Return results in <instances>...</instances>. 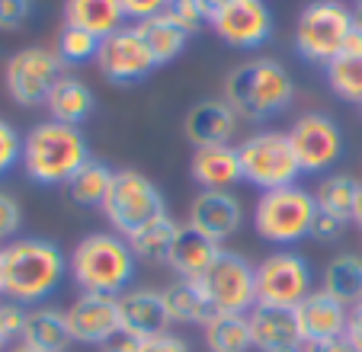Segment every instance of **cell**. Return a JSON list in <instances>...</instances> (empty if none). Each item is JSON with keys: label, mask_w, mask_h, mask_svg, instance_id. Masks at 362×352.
I'll return each instance as SVG.
<instances>
[{"label": "cell", "mask_w": 362, "mask_h": 352, "mask_svg": "<svg viewBox=\"0 0 362 352\" xmlns=\"http://www.w3.org/2000/svg\"><path fill=\"white\" fill-rule=\"evenodd\" d=\"M311 291V266L301 253L276 250L257 263V305L295 311V305Z\"/></svg>", "instance_id": "obj_12"}, {"label": "cell", "mask_w": 362, "mask_h": 352, "mask_svg": "<svg viewBox=\"0 0 362 352\" xmlns=\"http://www.w3.org/2000/svg\"><path fill=\"white\" fill-rule=\"evenodd\" d=\"M135 253L116 230H93L68 257V276L81 295H125L135 278Z\"/></svg>", "instance_id": "obj_2"}, {"label": "cell", "mask_w": 362, "mask_h": 352, "mask_svg": "<svg viewBox=\"0 0 362 352\" xmlns=\"http://www.w3.org/2000/svg\"><path fill=\"white\" fill-rule=\"evenodd\" d=\"M238 131V112L225 100H199L183 115V135L196 148L205 144H228Z\"/></svg>", "instance_id": "obj_21"}, {"label": "cell", "mask_w": 362, "mask_h": 352, "mask_svg": "<svg viewBox=\"0 0 362 352\" xmlns=\"http://www.w3.org/2000/svg\"><path fill=\"white\" fill-rule=\"evenodd\" d=\"M353 4H359V0H353Z\"/></svg>", "instance_id": "obj_50"}, {"label": "cell", "mask_w": 362, "mask_h": 352, "mask_svg": "<svg viewBox=\"0 0 362 352\" xmlns=\"http://www.w3.org/2000/svg\"><path fill=\"white\" fill-rule=\"evenodd\" d=\"M90 160L87 138L64 122H39L23 138V170L39 186H68V180Z\"/></svg>", "instance_id": "obj_4"}, {"label": "cell", "mask_w": 362, "mask_h": 352, "mask_svg": "<svg viewBox=\"0 0 362 352\" xmlns=\"http://www.w3.org/2000/svg\"><path fill=\"white\" fill-rule=\"evenodd\" d=\"M346 224L349 221H340V218H334V215H324V211H317L315 224H311V237L321 240V244H330V240H337L343 230H346Z\"/></svg>", "instance_id": "obj_42"}, {"label": "cell", "mask_w": 362, "mask_h": 352, "mask_svg": "<svg viewBox=\"0 0 362 352\" xmlns=\"http://www.w3.org/2000/svg\"><path fill=\"white\" fill-rule=\"evenodd\" d=\"M317 218L315 192L295 186L269 189L253 205V230L273 247H295L311 237V224Z\"/></svg>", "instance_id": "obj_5"}, {"label": "cell", "mask_w": 362, "mask_h": 352, "mask_svg": "<svg viewBox=\"0 0 362 352\" xmlns=\"http://www.w3.org/2000/svg\"><path fill=\"white\" fill-rule=\"evenodd\" d=\"M221 250H225V247H221L218 240L205 237V234H199L196 228L183 224L177 240H173V250H170L167 266L177 272V278H202L205 272L212 269L215 259L221 257Z\"/></svg>", "instance_id": "obj_22"}, {"label": "cell", "mask_w": 362, "mask_h": 352, "mask_svg": "<svg viewBox=\"0 0 362 352\" xmlns=\"http://www.w3.org/2000/svg\"><path fill=\"white\" fill-rule=\"evenodd\" d=\"M288 141L301 163V173H324L343 157V129L324 112H305L288 129Z\"/></svg>", "instance_id": "obj_14"}, {"label": "cell", "mask_w": 362, "mask_h": 352, "mask_svg": "<svg viewBox=\"0 0 362 352\" xmlns=\"http://www.w3.org/2000/svg\"><path fill=\"white\" fill-rule=\"evenodd\" d=\"M240 157V173L244 183L257 186L260 192L282 189V186H295V180L301 176V163L292 151L288 131H257L244 144H238Z\"/></svg>", "instance_id": "obj_7"}, {"label": "cell", "mask_w": 362, "mask_h": 352, "mask_svg": "<svg viewBox=\"0 0 362 352\" xmlns=\"http://www.w3.org/2000/svg\"><path fill=\"white\" fill-rule=\"evenodd\" d=\"M68 257L55 240L16 237L4 247V298L16 305H42L62 288Z\"/></svg>", "instance_id": "obj_1"}, {"label": "cell", "mask_w": 362, "mask_h": 352, "mask_svg": "<svg viewBox=\"0 0 362 352\" xmlns=\"http://www.w3.org/2000/svg\"><path fill=\"white\" fill-rule=\"evenodd\" d=\"M353 221L362 228V186H359V196H356V209H353Z\"/></svg>", "instance_id": "obj_46"}, {"label": "cell", "mask_w": 362, "mask_h": 352, "mask_svg": "<svg viewBox=\"0 0 362 352\" xmlns=\"http://www.w3.org/2000/svg\"><path fill=\"white\" fill-rule=\"evenodd\" d=\"M205 23L231 48H260L273 35L267 0H199Z\"/></svg>", "instance_id": "obj_9"}, {"label": "cell", "mask_w": 362, "mask_h": 352, "mask_svg": "<svg viewBox=\"0 0 362 352\" xmlns=\"http://www.w3.org/2000/svg\"><path fill=\"white\" fill-rule=\"evenodd\" d=\"M135 29L141 33V39L148 42L151 52H154L158 64H170L177 54H183L186 42H189V35H186L167 13H158V16H151V20L135 23Z\"/></svg>", "instance_id": "obj_32"}, {"label": "cell", "mask_w": 362, "mask_h": 352, "mask_svg": "<svg viewBox=\"0 0 362 352\" xmlns=\"http://www.w3.org/2000/svg\"><path fill=\"white\" fill-rule=\"evenodd\" d=\"M10 349V339L4 336V330H0V352H7Z\"/></svg>", "instance_id": "obj_49"}, {"label": "cell", "mask_w": 362, "mask_h": 352, "mask_svg": "<svg viewBox=\"0 0 362 352\" xmlns=\"http://www.w3.org/2000/svg\"><path fill=\"white\" fill-rule=\"evenodd\" d=\"M346 339L353 343V349L362 352V301L349 307V320H346Z\"/></svg>", "instance_id": "obj_44"}, {"label": "cell", "mask_w": 362, "mask_h": 352, "mask_svg": "<svg viewBox=\"0 0 362 352\" xmlns=\"http://www.w3.org/2000/svg\"><path fill=\"white\" fill-rule=\"evenodd\" d=\"M167 4H170V0H119V7H122L125 20H135V23L164 13Z\"/></svg>", "instance_id": "obj_41"}, {"label": "cell", "mask_w": 362, "mask_h": 352, "mask_svg": "<svg viewBox=\"0 0 362 352\" xmlns=\"http://www.w3.org/2000/svg\"><path fill=\"white\" fill-rule=\"evenodd\" d=\"M301 352H359V349H353V343H349L346 336H337V339H317V343H305V346H301Z\"/></svg>", "instance_id": "obj_43"}, {"label": "cell", "mask_w": 362, "mask_h": 352, "mask_svg": "<svg viewBox=\"0 0 362 352\" xmlns=\"http://www.w3.org/2000/svg\"><path fill=\"white\" fill-rule=\"evenodd\" d=\"M321 291H327L330 298L340 305L353 307L362 301V257L359 253H337L321 276Z\"/></svg>", "instance_id": "obj_28"}, {"label": "cell", "mask_w": 362, "mask_h": 352, "mask_svg": "<svg viewBox=\"0 0 362 352\" xmlns=\"http://www.w3.org/2000/svg\"><path fill=\"white\" fill-rule=\"evenodd\" d=\"M103 215H106V221L112 224L116 234H122L129 240L144 224L167 215V202L160 196V189L154 186V180H148L141 170H116L112 189L103 202Z\"/></svg>", "instance_id": "obj_8"}, {"label": "cell", "mask_w": 362, "mask_h": 352, "mask_svg": "<svg viewBox=\"0 0 362 352\" xmlns=\"http://www.w3.org/2000/svg\"><path fill=\"white\" fill-rule=\"evenodd\" d=\"M292 314H295V324H298V333L305 343L346 336L349 307L340 305L337 298H330L327 291H321V288H315L308 298H301Z\"/></svg>", "instance_id": "obj_18"}, {"label": "cell", "mask_w": 362, "mask_h": 352, "mask_svg": "<svg viewBox=\"0 0 362 352\" xmlns=\"http://www.w3.org/2000/svg\"><path fill=\"white\" fill-rule=\"evenodd\" d=\"M164 301H167V314L173 324H192V327H205V320L212 317V305L205 298L199 278H177L164 288Z\"/></svg>", "instance_id": "obj_27"}, {"label": "cell", "mask_w": 362, "mask_h": 352, "mask_svg": "<svg viewBox=\"0 0 362 352\" xmlns=\"http://www.w3.org/2000/svg\"><path fill=\"white\" fill-rule=\"evenodd\" d=\"M20 343H26L29 349H35V352H64L74 343L64 311H58V307H52V305L29 307Z\"/></svg>", "instance_id": "obj_23"}, {"label": "cell", "mask_w": 362, "mask_h": 352, "mask_svg": "<svg viewBox=\"0 0 362 352\" xmlns=\"http://www.w3.org/2000/svg\"><path fill=\"white\" fill-rule=\"evenodd\" d=\"M359 180L349 173H327L315 186V205L324 215H334L340 221H353L356 196H359Z\"/></svg>", "instance_id": "obj_31"}, {"label": "cell", "mask_w": 362, "mask_h": 352, "mask_svg": "<svg viewBox=\"0 0 362 352\" xmlns=\"http://www.w3.org/2000/svg\"><path fill=\"white\" fill-rule=\"evenodd\" d=\"M23 327H26V307L16 301H0V330L10 339V346L23 336Z\"/></svg>", "instance_id": "obj_40"}, {"label": "cell", "mask_w": 362, "mask_h": 352, "mask_svg": "<svg viewBox=\"0 0 362 352\" xmlns=\"http://www.w3.org/2000/svg\"><path fill=\"white\" fill-rule=\"evenodd\" d=\"M119 324L122 333L132 339H148L167 333V327L173 324L167 314L164 291L154 288H129L125 295H119Z\"/></svg>", "instance_id": "obj_17"}, {"label": "cell", "mask_w": 362, "mask_h": 352, "mask_svg": "<svg viewBox=\"0 0 362 352\" xmlns=\"http://www.w3.org/2000/svg\"><path fill=\"white\" fill-rule=\"evenodd\" d=\"M189 176L196 180L199 189L231 192L238 183H244L238 148H231V144H205V148H196L189 160Z\"/></svg>", "instance_id": "obj_19"}, {"label": "cell", "mask_w": 362, "mask_h": 352, "mask_svg": "<svg viewBox=\"0 0 362 352\" xmlns=\"http://www.w3.org/2000/svg\"><path fill=\"white\" fill-rule=\"evenodd\" d=\"M93 106H96L93 90L74 74L58 77V83L52 87V93H48V100H45L48 115H52L55 122L74 125V129H81V122H87L90 115H93Z\"/></svg>", "instance_id": "obj_24"}, {"label": "cell", "mask_w": 362, "mask_h": 352, "mask_svg": "<svg viewBox=\"0 0 362 352\" xmlns=\"http://www.w3.org/2000/svg\"><path fill=\"white\" fill-rule=\"evenodd\" d=\"M62 58L52 48L26 45L7 58L4 68V83L16 106H45L52 87L62 77Z\"/></svg>", "instance_id": "obj_10"}, {"label": "cell", "mask_w": 362, "mask_h": 352, "mask_svg": "<svg viewBox=\"0 0 362 352\" xmlns=\"http://www.w3.org/2000/svg\"><path fill=\"white\" fill-rule=\"evenodd\" d=\"M186 35H196L199 29L205 26V16H202V7H199V0H170L164 10Z\"/></svg>", "instance_id": "obj_36"}, {"label": "cell", "mask_w": 362, "mask_h": 352, "mask_svg": "<svg viewBox=\"0 0 362 352\" xmlns=\"http://www.w3.org/2000/svg\"><path fill=\"white\" fill-rule=\"evenodd\" d=\"M349 13H353V29H359V33H362V0L349 7Z\"/></svg>", "instance_id": "obj_45"}, {"label": "cell", "mask_w": 362, "mask_h": 352, "mask_svg": "<svg viewBox=\"0 0 362 352\" xmlns=\"http://www.w3.org/2000/svg\"><path fill=\"white\" fill-rule=\"evenodd\" d=\"M240 221H244V205H240L238 196L231 192H209L199 189V196L189 202V211H186V224L196 228L199 234L212 240H228L231 234H238Z\"/></svg>", "instance_id": "obj_16"}, {"label": "cell", "mask_w": 362, "mask_h": 352, "mask_svg": "<svg viewBox=\"0 0 362 352\" xmlns=\"http://www.w3.org/2000/svg\"><path fill=\"white\" fill-rule=\"evenodd\" d=\"M0 298H4V247H0Z\"/></svg>", "instance_id": "obj_47"}, {"label": "cell", "mask_w": 362, "mask_h": 352, "mask_svg": "<svg viewBox=\"0 0 362 352\" xmlns=\"http://www.w3.org/2000/svg\"><path fill=\"white\" fill-rule=\"evenodd\" d=\"M327 83L340 100L362 106V54H337L327 64Z\"/></svg>", "instance_id": "obj_33"}, {"label": "cell", "mask_w": 362, "mask_h": 352, "mask_svg": "<svg viewBox=\"0 0 362 352\" xmlns=\"http://www.w3.org/2000/svg\"><path fill=\"white\" fill-rule=\"evenodd\" d=\"M100 42L96 35L83 33V29H74V26H62V33H58V58H62V64H71V68H81V64L87 61H96V52H100Z\"/></svg>", "instance_id": "obj_34"}, {"label": "cell", "mask_w": 362, "mask_h": 352, "mask_svg": "<svg viewBox=\"0 0 362 352\" xmlns=\"http://www.w3.org/2000/svg\"><path fill=\"white\" fill-rule=\"evenodd\" d=\"M33 16V0H0V33H16Z\"/></svg>", "instance_id": "obj_39"}, {"label": "cell", "mask_w": 362, "mask_h": 352, "mask_svg": "<svg viewBox=\"0 0 362 352\" xmlns=\"http://www.w3.org/2000/svg\"><path fill=\"white\" fill-rule=\"evenodd\" d=\"M205 346L209 352H250L253 336H250V320L247 314H228L215 311L202 327Z\"/></svg>", "instance_id": "obj_30"}, {"label": "cell", "mask_w": 362, "mask_h": 352, "mask_svg": "<svg viewBox=\"0 0 362 352\" xmlns=\"http://www.w3.org/2000/svg\"><path fill=\"white\" fill-rule=\"evenodd\" d=\"M7 352H35V349H29V346L26 343H16V346H10V349Z\"/></svg>", "instance_id": "obj_48"}, {"label": "cell", "mask_w": 362, "mask_h": 352, "mask_svg": "<svg viewBox=\"0 0 362 352\" xmlns=\"http://www.w3.org/2000/svg\"><path fill=\"white\" fill-rule=\"evenodd\" d=\"M20 228H23V209H20V202H16L10 192L0 189V244L7 247L10 240H16Z\"/></svg>", "instance_id": "obj_38"}, {"label": "cell", "mask_w": 362, "mask_h": 352, "mask_svg": "<svg viewBox=\"0 0 362 352\" xmlns=\"http://www.w3.org/2000/svg\"><path fill=\"white\" fill-rule=\"evenodd\" d=\"M212 311L250 314L257 307V266L234 250H221L212 269L199 278Z\"/></svg>", "instance_id": "obj_11"}, {"label": "cell", "mask_w": 362, "mask_h": 352, "mask_svg": "<svg viewBox=\"0 0 362 352\" xmlns=\"http://www.w3.org/2000/svg\"><path fill=\"white\" fill-rule=\"evenodd\" d=\"M103 352H189V343L177 333H158V336H148V339H132L125 333H119L116 339L103 346Z\"/></svg>", "instance_id": "obj_35"}, {"label": "cell", "mask_w": 362, "mask_h": 352, "mask_svg": "<svg viewBox=\"0 0 362 352\" xmlns=\"http://www.w3.org/2000/svg\"><path fill=\"white\" fill-rule=\"evenodd\" d=\"M96 71L116 87H132V83H141L144 77H151L160 68L154 52L148 48V42L141 39L135 26H122L112 35L100 42V52H96Z\"/></svg>", "instance_id": "obj_13"}, {"label": "cell", "mask_w": 362, "mask_h": 352, "mask_svg": "<svg viewBox=\"0 0 362 352\" xmlns=\"http://www.w3.org/2000/svg\"><path fill=\"white\" fill-rule=\"evenodd\" d=\"M68 317V330L74 343L83 346H106L122 333L119 324V298L110 295H81L74 305L64 311Z\"/></svg>", "instance_id": "obj_15"}, {"label": "cell", "mask_w": 362, "mask_h": 352, "mask_svg": "<svg viewBox=\"0 0 362 352\" xmlns=\"http://www.w3.org/2000/svg\"><path fill=\"white\" fill-rule=\"evenodd\" d=\"M64 26L106 39L125 26V13L119 0H64Z\"/></svg>", "instance_id": "obj_25"}, {"label": "cell", "mask_w": 362, "mask_h": 352, "mask_svg": "<svg viewBox=\"0 0 362 352\" xmlns=\"http://www.w3.org/2000/svg\"><path fill=\"white\" fill-rule=\"evenodd\" d=\"M112 180H116V170H110L103 160H93L90 157L81 170L68 180V199L77 209H103L106 196L112 189Z\"/></svg>", "instance_id": "obj_29"}, {"label": "cell", "mask_w": 362, "mask_h": 352, "mask_svg": "<svg viewBox=\"0 0 362 352\" xmlns=\"http://www.w3.org/2000/svg\"><path fill=\"white\" fill-rule=\"evenodd\" d=\"M295 100V81L276 58H250L225 77V102L238 119L263 122L286 112Z\"/></svg>", "instance_id": "obj_3"}, {"label": "cell", "mask_w": 362, "mask_h": 352, "mask_svg": "<svg viewBox=\"0 0 362 352\" xmlns=\"http://www.w3.org/2000/svg\"><path fill=\"white\" fill-rule=\"evenodd\" d=\"M250 336H253V349L260 352H301L305 339L298 333L295 314L286 307H269V305H257L250 314Z\"/></svg>", "instance_id": "obj_20"}, {"label": "cell", "mask_w": 362, "mask_h": 352, "mask_svg": "<svg viewBox=\"0 0 362 352\" xmlns=\"http://www.w3.org/2000/svg\"><path fill=\"white\" fill-rule=\"evenodd\" d=\"M353 33V13L343 0H311L305 4L295 23V52L311 64L327 68L343 52Z\"/></svg>", "instance_id": "obj_6"}, {"label": "cell", "mask_w": 362, "mask_h": 352, "mask_svg": "<svg viewBox=\"0 0 362 352\" xmlns=\"http://www.w3.org/2000/svg\"><path fill=\"white\" fill-rule=\"evenodd\" d=\"M180 228H183V224L173 221L170 211H167V215L154 218L151 224H144L141 230H135L129 237V247H132V253H135V259L151 263V266H167Z\"/></svg>", "instance_id": "obj_26"}, {"label": "cell", "mask_w": 362, "mask_h": 352, "mask_svg": "<svg viewBox=\"0 0 362 352\" xmlns=\"http://www.w3.org/2000/svg\"><path fill=\"white\" fill-rule=\"evenodd\" d=\"M16 163H23V135L7 119H0V176H7Z\"/></svg>", "instance_id": "obj_37"}]
</instances>
